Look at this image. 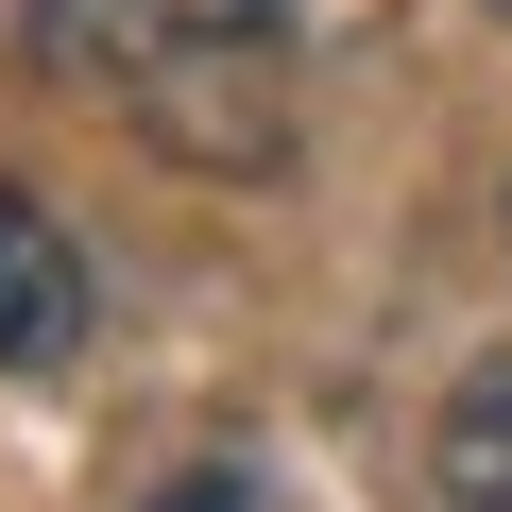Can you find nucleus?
Wrapping results in <instances>:
<instances>
[{"label": "nucleus", "mask_w": 512, "mask_h": 512, "mask_svg": "<svg viewBox=\"0 0 512 512\" xmlns=\"http://www.w3.org/2000/svg\"><path fill=\"white\" fill-rule=\"evenodd\" d=\"M86 359V256L35 188H0V376H52Z\"/></svg>", "instance_id": "2"}, {"label": "nucleus", "mask_w": 512, "mask_h": 512, "mask_svg": "<svg viewBox=\"0 0 512 512\" xmlns=\"http://www.w3.org/2000/svg\"><path fill=\"white\" fill-rule=\"evenodd\" d=\"M427 478H444V512H512V359H478V376L444 393Z\"/></svg>", "instance_id": "3"}, {"label": "nucleus", "mask_w": 512, "mask_h": 512, "mask_svg": "<svg viewBox=\"0 0 512 512\" xmlns=\"http://www.w3.org/2000/svg\"><path fill=\"white\" fill-rule=\"evenodd\" d=\"M495 18H512V0H495Z\"/></svg>", "instance_id": "4"}, {"label": "nucleus", "mask_w": 512, "mask_h": 512, "mask_svg": "<svg viewBox=\"0 0 512 512\" xmlns=\"http://www.w3.org/2000/svg\"><path fill=\"white\" fill-rule=\"evenodd\" d=\"M291 35V0H35V69L69 86H222Z\"/></svg>", "instance_id": "1"}]
</instances>
